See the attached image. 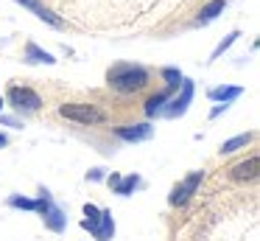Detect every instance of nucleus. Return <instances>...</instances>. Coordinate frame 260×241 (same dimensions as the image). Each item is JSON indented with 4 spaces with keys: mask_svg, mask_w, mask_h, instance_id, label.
I'll return each mask as SVG.
<instances>
[{
    "mask_svg": "<svg viewBox=\"0 0 260 241\" xmlns=\"http://www.w3.org/2000/svg\"><path fill=\"white\" fill-rule=\"evenodd\" d=\"M224 6H226V0H210L207 6L202 9V14H199V22H210V20H215V17L224 11Z\"/></svg>",
    "mask_w": 260,
    "mask_h": 241,
    "instance_id": "16",
    "label": "nucleus"
},
{
    "mask_svg": "<svg viewBox=\"0 0 260 241\" xmlns=\"http://www.w3.org/2000/svg\"><path fill=\"white\" fill-rule=\"evenodd\" d=\"M23 59L28 62V65H56V56L48 53L45 48H40L37 42H28V45H25Z\"/></svg>",
    "mask_w": 260,
    "mask_h": 241,
    "instance_id": "10",
    "label": "nucleus"
},
{
    "mask_svg": "<svg viewBox=\"0 0 260 241\" xmlns=\"http://www.w3.org/2000/svg\"><path fill=\"white\" fill-rule=\"evenodd\" d=\"M59 115L70 118V121H76V123H98L104 118L101 112L90 104H62L59 106Z\"/></svg>",
    "mask_w": 260,
    "mask_h": 241,
    "instance_id": "6",
    "label": "nucleus"
},
{
    "mask_svg": "<svg viewBox=\"0 0 260 241\" xmlns=\"http://www.w3.org/2000/svg\"><path fill=\"white\" fill-rule=\"evenodd\" d=\"M9 207H20V210H37L40 202L37 199H28V196H20V194H12L9 196Z\"/></svg>",
    "mask_w": 260,
    "mask_h": 241,
    "instance_id": "17",
    "label": "nucleus"
},
{
    "mask_svg": "<svg viewBox=\"0 0 260 241\" xmlns=\"http://www.w3.org/2000/svg\"><path fill=\"white\" fill-rule=\"evenodd\" d=\"M81 227L90 230V233L95 235L98 241H109V238L115 235L112 213H109V210H101V207L90 205V202L84 205V222H81Z\"/></svg>",
    "mask_w": 260,
    "mask_h": 241,
    "instance_id": "2",
    "label": "nucleus"
},
{
    "mask_svg": "<svg viewBox=\"0 0 260 241\" xmlns=\"http://www.w3.org/2000/svg\"><path fill=\"white\" fill-rule=\"evenodd\" d=\"M87 179H92V182L104 179V168H92V171H87Z\"/></svg>",
    "mask_w": 260,
    "mask_h": 241,
    "instance_id": "20",
    "label": "nucleus"
},
{
    "mask_svg": "<svg viewBox=\"0 0 260 241\" xmlns=\"http://www.w3.org/2000/svg\"><path fill=\"white\" fill-rule=\"evenodd\" d=\"M0 123H6V126H14V129H23V123H20L17 118H6V115H3V118H0Z\"/></svg>",
    "mask_w": 260,
    "mask_h": 241,
    "instance_id": "21",
    "label": "nucleus"
},
{
    "mask_svg": "<svg viewBox=\"0 0 260 241\" xmlns=\"http://www.w3.org/2000/svg\"><path fill=\"white\" fill-rule=\"evenodd\" d=\"M202 179H204V174H202V171H190L179 185H176L174 191H171L168 202H171V205H185V202L193 196V191H196L199 185H202Z\"/></svg>",
    "mask_w": 260,
    "mask_h": 241,
    "instance_id": "7",
    "label": "nucleus"
},
{
    "mask_svg": "<svg viewBox=\"0 0 260 241\" xmlns=\"http://www.w3.org/2000/svg\"><path fill=\"white\" fill-rule=\"evenodd\" d=\"M257 166H260L257 157H249L246 163H238V166L232 168V177L235 179H254L257 177Z\"/></svg>",
    "mask_w": 260,
    "mask_h": 241,
    "instance_id": "14",
    "label": "nucleus"
},
{
    "mask_svg": "<svg viewBox=\"0 0 260 241\" xmlns=\"http://www.w3.org/2000/svg\"><path fill=\"white\" fill-rule=\"evenodd\" d=\"M254 140V132H246V135H235V138H230V140H224L221 143V154H235L238 149H246L249 143Z\"/></svg>",
    "mask_w": 260,
    "mask_h": 241,
    "instance_id": "13",
    "label": "nucleus"
},
{
    "mask_svg": "<svg viewBox=\"0 0 260 241\" xmlns=\"http://www.w3.org/2000/svg\"><path fill=\"white\" fill-rule=\"evenodd\" d=\"M109 185L115 188V194L129 196L135 188H140V177H137V174H129V177H118V174H112V177H109Z\"/></svg>",
    "mask_w": 260,
    "mask_h": 241,
    "instance_id": "11",
    "label": "nucleus"
},
{
    "mask_svg": "<svg viewBox=\"0 0 260 241\" xmlns=\"http://www.w3.org/2000/svg\"><path fill=\"white\" fill-rule=\"evenodd\" d=\"M243 95V87H213L207 93V98L210 101H218V104H230V101H235V98H241Z\"/></svg>",
    "mask_w": 260,
    "mask_h": 241,
    "instance_id": "12",
    "label": "nucleus"
},
{
    "mask_svg": "<svg viewBox=\"0 0 260 241\" xmlns=\"http://www.w3.org/2000/svg\"><path fill=\"white\" fill-rule=\"evenodd\" d=\"M14 3H20V6H25V9H31L37 17H40V20H45L48 25H53V28H62V25H64L62 17H56L51 9H48V6H42L40 0H14Z\"/></svg>",
    "mask_w": 260,
    "mask_h": 241,
    "instance_id": "9",
    "label": "nucleus"
},
{
    "mask_svg": "<svg viewBox=\"0 0 260 241\" xmlns=\"http://www.w3.org/2000/svg\"><path fill=\"white\" fill-rule=\"evenodd\" d=\"M0 110H3V95H0Z\"/></svg>",
    "mask_w": 260,
    "mask_h": 241,
    "instance_id": "24",
    "label": "nucleus"
},
{
    "mask_svg": "<svg viewBox=\"0 0 260 241\" xmlns=\"http://www.w3.org/2000/svg\"><path fill=\"white\" fill-rule=\"evenodd\" d=\"M154 135L151 123H135V126H120L118 129V138L126 140V143H140V140H148Z\"/></svg>",
    "mask_w": 260,
    "mask_h": 241,
    "instance_id": "8",
    "label": "nucleus"
},
{
    "mask_svg": "<svg viewBox=\"0 0 260 241\" xmlns=\"http://www.w3.org/2000/svg\"><path fill=\"white\" fill-rule=\"evenodd\" d=\"M226 110H230V104H218V106H215L213 112H210V118H218L221 112H226Z\"/></svg>",
    "mask_w": 260,
    "mask_h": 241,
    "instance_id": "22",
    "label": "nucleus"
},
{
    "mask_svg": "<svg viewBox=\"0 0 260 241\" xmlns=\"http://www.w3.org/2000/svg\"><path fill=\"white\" fill-rule=\"evenodd\" d=\"M3 146H9V138L3 132H0V149H3Z\"/></svg>",
    "mask_w": 260,
    "mask_h": 241,
    "instance_id": "23",
    "label": "nucleus"
},
{
    "mask_svg": "<svg viewBox=\"0 0 260 241\" xmlns=\"http://www.w3.org/2000/svg\"><path fill=\"white\" fill-rule=\"evenodd\" d=\"M162 78H165V84H168V90H174V87H179V82L185 76H182L176 67H162Z\"/></svg>",
    "mask_w": 260,
    "mask_h": 241,
    "instance_id": "18",
    "label": "nucleus"
},
{
    "mask_svg": "<svg viewBox=\"0 0 260 241\" xmlns=\"http://www.w3.org/2000/svg\"><path fill=\"white\" fill-rule=\"evenodd\" d=\"M109 87L120 90V93H135V90H143L148 84V70L140 65H129V62H120V65L109 67L107 73Z\"/></svg>",
    "mask_w": 260,
    "mask_h": 241,
    "instance_id": "1",
    "label": "nucleus"
},
{
    "mask_svg": "<svg viewBox=\"0 0 260 241\" xmlns=\"http://www.w3.org/2000/svg\"><path fill=\"white\" fill-rule=\"evenodd\" d=\"M6 98H9V104H12L17 112H37V110L42 106V98H40V93H34L31 87H20V84H14V87H9Z\"/></svg>",
    "mask_w": 260,
    "mask_h": 241,
    "instance_id": "4",
    "label": "nucleus"
},
{
    "mask_svg": "<svg viewBox=\"0 0 260 241\" xmlns=\"http://www.w3.org/2000/svg\"><path fill=\"white\" fill-rule=\"evenodd\" d=\"M179 87H182V93L174 95V98H168L171 104L162 106V112H159V115H165V118H182V115L187 112V106H190L193 93H196V90H193V82H190V78H182Z\"/></svg>",
    "mask_w": 260,
    "mask_h": 241,
    "instance_id": "5",
    "label": "nucleus"
},
{
    "mask_svg": "<svg viewBox=\"0 0 260 241\" xmlns=\"http://www.w3.org/2000/svg\"><path fill=\"white\" fill-rule=\"evenodd\" d=\"M37 202H40V207H37V210L42 213V219H45L48 227H51L53 233H64V227H68V216H64V210L56 205V202H53V196L48 194L45 188H42V196Z\"/></svg>",
    "mask_w": 260,
    "mask_h": 241,
    "instance_id": "3",
    "label": "nucleus"
},
{
    "mask_svg": "<svg viewBox=\"0 0 260 241\" xmlns=\"http://www.w3.org/2000/svg\"><path fill=\"white\" fill-rule=\"evenodd\" d=\"M238 37H241V31H232V34H226V39H221V42H218V48L213 50V56H210V59H221V53H224V50H230V45L235 42Z\"/></svg>",
    "mask_w": 260,
    "mask_h": 241,
    "instance_id": "19",
    "label": "nucleus"
},
{
    "mask_svg": "<svg viewBox=\"0 0 260 241\" xmlns=\"http://www.w3.org/2000/svg\"><path fill=\"white\" fill-rule=\"evenodd\" d=\"M171 98V90H165V93H159V95H151V98L146 101V115L148 118H157L159 112H162V106H165V101Z\"/></svg>",
    "mask_w": 260,
    "mask_h": 241,
    "instance_id": "15",
    "label": "nucleus"
}]
</instances>
